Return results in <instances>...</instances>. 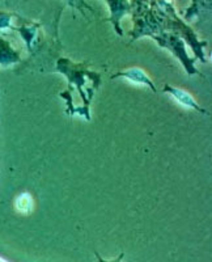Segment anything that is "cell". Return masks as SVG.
Segmentation results:
<instances>
[{
    "label": "cell",
    "mask_w": 212,
    "mask_h": 262,
    "mask_svg": "<svg viewBox=\"0 0 212 262\" xmlns=\"http://www.w3.org/2000/svg\"><path fill=\"white\" fill-rule=\"evenodd\" d=\"M172 93H173L174 97H176L179 102H182L183 105H189V106L194 107V109H198V111H202V109H200V107L197 105V102H194V100H193V98L190 97V95H187V93L182 92V91H178V90H172Z\"/></svg>",
    "instance_id": "obj_1"
},
{
    "label": "cell",
    "mask_w": 212,
    "mask_h": 262,
    "mask_svg": "<svg viewBox=\"0 0 212 262\" xmlns=\"http://www.w3.org/2000/svg\"><path fill=\"white\" fill-rule=\"evenodd\" d=\"M96 256H97V258H99V262H108V261H104V259H102L101 257H100L97 253H96ZM122 258H123V253L121 254V256L118 257V258H116V259H114V261H109V262H121V261H122Z\"/></svg>",
    "instance_id": "obj_2"
}]
</instances>
